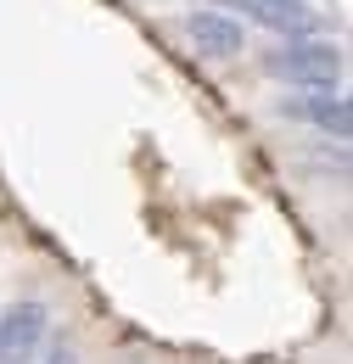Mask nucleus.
<instances>
[{"instance_id":"nucleus-2","label":"nucleus","mask_w":353,"mask_h":364,"mask_svg":"<svg viewBox=\"0 0 353 364\" xmlns=\"http://www.w3.org/2000/svg\"><path fill=\"white\" fill-rule=\"evenodd\" d=\"M45 331H51L45 303H17L11 314H0V364H34Z\"/></svg>"},{"instance_id":"nucleus-6","label":"nucleus","mask_w":353,"mask_h":364,"mask_svg":"<svg viewBox=\"0 0 353 364\" xmlns=\"http://www.w3.org/2000/svg\"><path fill=\"white\" fill-rule=\"evenodd\" d=\"M45 364H79V359H73L68 348H56V353H51V359H45Z\"/></svg>"},{"instance_id":"nucleus-5","label":"nucleus","mask_w":353,"mask_h":364,"mask_svg":"<svg viewBox=\"0 0 353 364\" xmlns=\"http://www.w3.org/2000/svg\"><path fill=\"white\" fill-rule=\"evenodd\" d=\"M297 112H303L309 124H320L325 135H337V140H348V129H353V112H348V101L337 90H303Z\"/></svg>"},{"instance_id":"nucleus-3","label":"nucleus","mask_w":353,"mask_h":364,"mask_svg":"<svg viewBox=\"0 0 353 364\" xmlns=\"http://www.w3.org/2000/svg\"><path fill=\"white\" fill-rule=\"evenodd\" d=\"M219 6H241V17L264 23V28L286 34V40H309V34H320V11L303 6V0H219Z\"/></svg>"},{"instance_id":"nucleus-4","label":"nucleus","mask_w":353,"mask_h":364,"mask_svg":"<svg viewBox=\"0 0 353 364\" xmlns=\"http://www.w3.org/2000/svg\"><path fill=\"white\" fill-rule=\"evenodd\" d=\"M185 34L202 56H236L241 50V23L224 17V11H191L185 17Z\"/></svg>"},{"instance_id":"nucleus-1","label":"nucleus","mask_w":353,"mask_h":364,"mask_svg":"<svg viewBox=\"0 0 353 364\" xmlns=\"http://www.w3.org/2000/svg\"><path fill=\"white\" fill-rule=\"evenodd\" d=\"M275 79H286V85H303V90H331L337 79H342V50L331 46V40H286L280 50H269L264 62Z\"/></svg>"}]
</instances>
